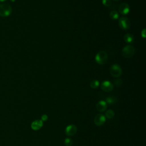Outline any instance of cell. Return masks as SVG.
<instances>
[{
    "label": "cell",
    "instance_id": "6da1fadb",
    "mask_svg": "<svg viewBox=\"0 0 146 146\" xmlns=\"http://www.w3.org/2000/svg\"><path fill=\"white\" fill-rule=\"evenodd\" d=\"M95 59L98 64H103L108 60V55L104 51H100L96 54Z\"/></svg>",
    "mask_w": 146,
    "mask_h": 146
},
{
    "label": "cell",
    "instance_id": "7a4b0ae2",
    "mask_svg": "<svg viewBox=\"0 0 146 146\" xmlns=\"http://www.w3.org/2000/svg\"><path fill=\"white\" fill-rule=\"evenodd\" d=\"M12 12V8L10 5L7 4H0V16L8 17Z\"/></svg>",
    "mask_w": 146,
    "mask_h": 146
},
{
    "label": "cell",
    "instance_id": "3957f363",
    "mask_svg": "<svg viewBox=\"0 0 146 146\" xmlns=\"http://www.w3.org/2000/svg\"><path fill=\"white\" fill-rule=\"evenodd\" d=\"M110 73L112 76L118 78L121 75L122 70L119 65L114 64L111 66L110 68Z\"/></svg>",
    "mask_w": 146,
    "mask_h": 146
},
{
    "label": "cell",
    "instance_id": "277c9868",
    "mask_svg": "<svg viewBox=\"0 0 146 146\" xmlns=\"http://www.w3.org/2000/svg\"><path fill=\"white\" fill-rule=\"evenodd\" d=\"M135 48L131 45L125 46L122 50V55L124 58H131L135 54Z\"/></svg>",
    "mask_w": 146,
    "mask_h": 146
},
{
    "label": "cell",
    "instance_id": "5b68a950",
    "mask_svg": "<svg viewBox=\"0 0 146 146\" xmlns=\"http://www.w3.org/2000/svg\"><path fill=\"white\" fill-rule=\"evenodd\" d=\"M119 25L121 29L125 30L130 27L131 22L128 18L125 17H122L119 19Z\"/></svg>",
    "mask_w": 146,
    "mask_h": 146
},
{
    "label": "cell",
    "instance_id": "8992f818",
    "mask_svg": "<svg viewBox=\"0 0 146 146\" xmlns=\"http://www.w3.org/2000/svg\"><path fill=\"white\" fill-rule=\"evenodd\" d=\"M106 119L105 116L103 114L99 113L96 115L94 119V122L95 125L98 126H101L104 124V123L106 122Z\"/></svg>",
    "mask_w": 146,
    "mask_h": 146
},
{
    "label": "cell",
    "instance_id": "52a82bcc",
    "mask_svg": "<svg viewBox=\"0 0 146 146\" xmlns=\"http://www.w3.org/2000/svg\"><path fill=\"white\" fill-rule=\"evenodd\" d=\"M101 89L105 92H111L113 89V84L107 80L104 81L101 83Z\"/></svg>",
    "mask_w": 146,
    "mask_h": 146
},
{
    "label": "cell",
    "instance_id": "ba28073f",
    "mask_svg": "<svg viewBox=\"0 0 146 146\" xmlns=\"http://www.w3.org/2000/svg\"><path fill=\"white\" fill-rule=\"evenodd\" d=\"M118 10L119 12L122 15H126L129 12V6L127 3H122L119 5Z\"/></svg>",
    "mask_w": 146,
    "mask_h": 146
},
{
    "label": "cell",
    "instance_id": "9c48e42d",
    "mask_svg": "<svg viewBox=\"0 0 146 146\" xmlns=\"http://www.w3.org/2000/svg\"><path fill=\"white\" fill-rule=\"evenodd\" d=\"M77 132V127L75 125H69L66 127L65 132L66 135L72 136L76 134Z\"/></svg>",
    "mask_w": 146,
    "mask_h": 146
},
{
    "label": "cell",
    "instance_id": "30bf717a",
    "mask_svg": "<svg viewBox=\"0 0 146 146\" xmlns=\"http://www.w3.org/2000/svg\"><path fill=\"white\" fill-rule=\"evenodd\" d=\"M107 104L104 100H100L98 102L96 105V110L100 112L105 111L107 110Z\"/></svg>",
    "mask_w": 146,
    "mask_h": 146
},
{
    "label": "cell",
    "instance_id": "8fae6325",
    "mask_svg": "<svg viewBox=\"0 0 146 146\" xmlns=\"http://www.w3.org/2000/svg\"><path fill=\"white\" fill-rule=\"evenodd\" d=\"M43 125V121L41 120H36L32 122L31 124V127L33 130L37 131L40 129Z\"/></svg>",
    "mask_w": 146,
    "mask_h": 146
},
{
    "label": "cell",
    "instance_id": "7c38bea8",
    "mask_svg": "<svg viewBox=\"0 0 146 146\" xmlns=\"http://www.w3.org/2000/svg\"><path fill=\"white\" fill-rule=\"evenodd\" d=\"M133 36L130 34V33H127L124 36V40L125 42L127 43H131L133 42Z\"/></svg>",
    "mask_w": 146,
    "mask_h": 146
},
{
    "label": "cell",
    "instance_id": "4fadbf2b",
    "mask_svg": "<svg viewBox=\"0 0 146 146\" xmlns=\"http://www.w3.org/2000/svg\"><path fill=\"white\" fill-rule=\"evenodd\" d=\"M106 103L108 104H115L117 102V98L114 96H109L106 98Z\"/></svg>",
    "mask_w": 146,
    "mask_h": 146
},
{
    "label": "cell",
    "instance_id": "5bb4252c",
    "mask_svg": "<svg viewBox=\"0 0 146 146\" xmlns=\"http://www.w3.org/2000/svg\"><path fill=\"white\" fill-rule=\"evenodd\" d=\"M105 116H106L105 117H106L107 118H108L109 119H111L114 117L115 112L112 110H108L107 111H106V112L105 113Z\"/></svg>",
    "mask_w": 146,
    "mask_h": 146
},
{
    "label": "cell",
    "instance_id": "9a60e30c",
    "mask_svg": "<svg viewBox=\"0 0 146 146\" xmlns=\"http://www.w3.org/2000/svg\"><path fill=\"white\" fill-rule=\"evenodd\" d=\"M119 17V14L118 12L117 11H116V10L111 11L110 13V17L112 19H113V20L117 19H118Z\"/></svg>",
    "mask_w": 146,
    "mask_h": 146
},
{
    "label": "cell",
    "instance_id": "2e32d148",
    "mask_svg": "<svg viewBox=\"0 0 146 146\" xmlns=\"http://www.w3.org/2000/svg\"><path fill=\"white\" fill-rule=\"evenodd\" d=\"M99 86V82L97 80H93L90 82V87L93 89H95L98 88Z\"/></svg>",
    "mask_w": 146,
    "mask_h": 146
},
{
    "label": "cell",
    "instance_id": "e0dca14e",
    "mask_svg": "<svg viewBox=\"0 0 146 146\" xmlns=\"http://www.w3.org/2000/svg\"><path fill=\"white\" fill-rule=\"evenodd\" d=\"M123 83V81L121 80V79H116L114 80V84L116 86V87H120L121 86V85Z\"/></svg>",
    "mask_w": 146,
    "mask_h": 146
},
{
    "label": "cell",
    "instance_id": "ac0fdd59",
    "mask_svg": "<svg viewBox=\"0 0 146 146\" xmlns=\"http://www.w3.org/2000/svg\"><path fill=\"white\" fill-rule=\"evenodd\" d=\"M73 143V141L70 138H66L64 140V144L66 146H71Z\"/></svg>",
    "mask_w": 146,
    "mask_h": 146
},
{
    "label": "cell",
    "instance_id": "d6986e66",
    "mask_svg": "<svg viewBox=\"0 0 146 146\" xmlns=\"http://www.w3.org/2000/svg\"><path fill=\"white\" fill-rule=\"evenodd\" d=\"M102 3L105 6H107V7L110 6L112 3L111 0H102Z\"/></svg>",
    "mask_w": 146,
    "mask_h": 146
},
{
    "label": "cell",
    "instance_id": "ffe728a7",
    "mask_svg": "<svg viewBox=\"0 0 146 146\" xmlns=\"http://www.w3.org/2000/svg\"><path fill=\"white\" fill-rule=\"evenodd\" d=\"M48 119V116H47V115H46V114H44V115H43L42 116H41V120L42 121H46Z\"/></svg>",
    "mask_w": 146,
    "mask_h": 146
},
{
    "label": "cell",
    "instance_id": "44dd1931",
    "mask_svg": "<svg viewBox=\"0 0 146 146\" xmlns=\"http://www.w3.org/2000/svg\"><path fill=\"white\" fill-rule=\"evenodd\" d=\"M141 35L143 38H145V36H146V35H145V29H143V31L141 32Z\"/></svg>",
    "mask_w": 146,
    "mask_h": 146
},
{
    "label": "cell",
    "instance_id": "7402d4cb",
    "mask_svg": "<svg viewBox=\"0 0 146 146\" xmlns=\"http://www.w3.org/2000/svg\"><path fill=\"white\" fill-rule=\"evenodd\" d=\"M5 1H6V0H0V2H4Z\"/></svg>",
    "mask_w": 146,
    "mask_h": 146
},
{
    "label": "cell",
    "instance_id": "603a6c76",
    "mask_svg": "<svg viewBox=\"0 0 146 146\" xmlns=\"http://www.w3.org/2000/svg\"><path fill=\"white\" fill-rule=\"evenodd\" d=\"M11 2H14L15 0H10Z\"/></svg>",
    "mask_w": 146,
    "mask_h": 146
},
{
    "label": "cell",
    "instance_id": "cb8c5ba5",
    "mask_svg": "<svg viewBox=\"0 0 146 146\" xmlns=\"http://www.w3.org/2000/svg\"><path fill=\"white\" fill-rule=\"evenodd\" d=\"M113 1H118L119 0H113Z\"/></svg>",
    "mask_w": 146,
    "mask_h": 146
}]
</instances>
